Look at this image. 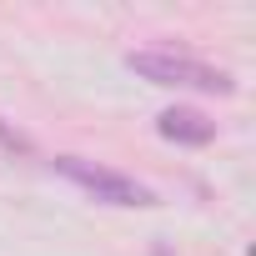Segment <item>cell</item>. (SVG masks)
<instances>
[{"label": "cell", "mask_w": 256, "mask_h": 256, "mask_svg": "<svg viewBox=\"0 0 256 256\" xmlns=\"http://www.w3.org/2000/svg\"><path fill=\"white\" fill-rule=\"evenodd\" d=\"M56 171L66 181H76L80 191H90L96 201H106V206H156V191L151 186L120 176L110 166H96V161H80V156H56Z\"/></svg>", "instance_id": "obj_2"}, {"label": "cell", "mask_w": 256, "mask_h": 256, "mask_svg": "<svg viewBox=\"0 0 256 256\" xmlns=\"http://www.w3.org/2000/svg\"><path fill=\"white\" fill-rule=\"evenodd\" d=\"M126 66H131L141 80L151 86H176V90H206V96H231L236 80L206 60H191V56H176V50H131L126 56Z\"/></svg>", "instance_id": "obj_1"}, {"label": "cell", "mask_w": 256, "mask_h": 256, "mask_svg": "<svg viewBox=\"0 0 256 256\" xmlns=\"http://www.w3.org/2000/svg\"><path fill=\"white\" fill-rule=\"evenodd\" d=\"M156 131H161L166 141H176V146H211V141H216V120H206V116L191 110V106H171V110L156 116Z\"/></svg>", "instance_id": "obj_3"}, {"label": "cell", "mask_w": 256, "mask_h": 256, "mask_svg": "<svg viewBox=\"0 0 256 256\" xmlns=\"http://www.w3.org/2000/svg\"><path fill=\"white\" fill-rule=\"evenodd\" d=\"M0 146H6V151H30V141L16 136V131H6V126H0Z\"/></svg>", "instance_id": "obj_4"}]
</instances>
